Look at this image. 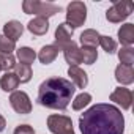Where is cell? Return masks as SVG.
<instances>
[{
	"instance_id": "1",
	"label": "cell",
	"mask_w": 134,
	"mask_h": 134,
	"mask_svg": "<svg viewBox=\"0 0 134 134\" xmlns=\"http://www.w3.org/2000/svg\"><path fill=\"white\" fill-rule=\"evenodd\" d=\"M82 134H123L125 118L118 107L112 104H95L79 118Z\"/></svg>"
},
{
	"instance_id": "2",
	"label": "cell",
	"mask_w": 134,
	"mask_h": 134,
	"mask_svg": "<svg viewBox=\"0 0 134 134\" xmlns=\"http://www.w3.org/2000/svg\"><path fill=\"white\" fill-rule=\"evenodd\" d=\"M76 87L71 81L63 77H49L38 88V103L47 109L63 110L68 107Z\"/></svg>"
},
{
	"instance_id": "3",
	"label": "cell",
	"mask_w": 134,
	"mask_h": 134,
	"mask_svg": "<svg viewBox=\"0 0 134 134\" xmlns=\"http://www.w3.org/2000/svg\"><path fill=\"white\" fill-rule=\"evenodd\" d=\"M22 10L25 14H36L38 18L47 19L60 11V7L54 3H46V2H38V0H25L22 3Z\"/></svg>"
},
{
	"instance_id": "4",
	"label": "cell",
	"mask_w": 134,
	"mask_h": 134,
	"mask_svg": "<svg viewBox=\"0 0 134 134\" xmlns=\"http://www.w3.org/2000/svg\"><path fill=\"white\" fill-rule=\"evenodd\" d=\"M87 19V7L84 2H71L66 8V25L70 29H77L84 25Z\"/></svg>"
},
{
	"instance_id": "5",
	"label": "cell",
	"mask_w": 134,
	"mask_h": 134,
	"mask_svg": "<svg viewBox=\"0 0 134 134\" xmlns=\"http://www.w3.org/2000/svg\"><path fill=\"white\" fill-rule=\"evenodd\" d=\"M134 10V3L131 2V0H120V2H115L107 11H106V18L109 22H121L125 21L128 16H131Z\"/></svg>"
},
{
	"instance_id": "6",
	"label": "cell",
	"mask_w": 134,
	"mask_h": 134,
	"mask_svg": "<svg viewBox=\"0 0 134 134\" xmlns=\"http://www.w3.org/2000/svg\"><path fill=\"white\" fill-rule=\"evenodd\" d=\"M47 128L52 134H74L71 118L65 115H49Z\"/></svg>"
},
{
	"instance_id": "7",
	"label": "cell",
	"mask_w": 134,
	"mask_h": 134,
	"mask_svg": "<svg viewBox=\"0 0 134 134\" xmlns=\"http://www.w3.org/2000/svg\"><path fill=\"white\" fill-rule=\"evenodd\" d=\"M10 104L21 115H25V114L32 112V103H30V98L25 92H21V90L13 92L11 96H10Z\"/></svg>"
},
{
	"instance_id": "8",
	"label": "cell",
	"mask_w": 134,
	"mask_h": 134,
	"mask_svg": "<svg viewBox=\"0 0 134 134\" xmlns=\"http://www.w3.org/2000/svg\"><path fill=\"white\" fill-rule=\"evenodd\" d=\"M110 101L117 103L118 106H121V109L128 110V109H131V104H132V92L125 87L115 88L110 95Z\"/></svg>"
},
{
	"instance_id": "9",
	"label": "cell",
	"mask_w": 134,
	"mask_h": 134,
	"mask_svg": "<svg viewBox=\"0 0 134 134\" xmlns=\"http://www.w3.org/2000/svg\"><path fill=\"white\" fill-rule=\"evenodd\" d=\"M73 29H70L66 24H60L55 30V46L58 47V51H62L68 43H71L73 40Z\"/></svg>"
},
{
	"instance_id": "10",
	"label": "cell",
	"mask_w": 134,
	"mask_h": 134,
	"mask_svg": "<svg viewBox=\"0 0 134 134\" xmlns=\"http://www.w3.org/2000/svg\"><path fill=\"white\" fill-rule=\"evenodd\" d=\"M62 51H63V55H65L66 63H70V66H77L79 63H82V58H81V49L77 47V44H76L74 41L68 43Z\"/></svg>"
},
{
	"instance_id": "11",
	"label": "cell",
	"mask_w": 134,
	"mask_h": 134,
	"mask_svg": "<svg viewBox=\"0 0 134 134\" xmlns=\"http://www.w3.org/2000/svg\"><path fill=\"white\" fill-rule=\"evenodd\" d=\"M68 76L71 77L73 85H76L77 88H85V87H87V84H88L87 73H85L84 70H81L79 66H70V70H68Z\"/></svg>"
},
{
	"instance_id": "12",
	"label": "cell",
	"mask_w": 134,
	"mask_h": 134,
	"mask_svg": "<svg viewBox=\"0 0 134 134\" xmlns=\"http://www.w3.org/2000/svg\"><path fill=\"white\" fill-rule=\"evenodd\" d=\"M22 32H24V27L19 21H10L3 25V36H7L8 40H11L14 43L21 38Z\"/></svg>"
},
{
	"instance_id": "13",
	"label": "cell",
	"mask_w": 134,
	"mask_h": 134,
	"mask_svg": "<svg viewBox=\"0 0 134 134\" xmlns=\"http://www.w3.org/2000/svg\"><path fill=\"white\" fill-rule=\"evenodd\" d=\"M115 79L123 84V85H129L134 82V70L132 66H125V65H118L115 68Z\"/></svg>"
},
{
	"instance_id": "14",
	"label": "cell",
	"mask_w": 134,
	"mask_h": 134,
	"mask_svg": "<svg viewBox=\"0 0 134 134\" xmlns=\"http://www.w3.org/2000/svg\"><path fill=\"white\" fill-rule=\"evenodd\" d=\"M118 40L123 47H131L134 43V24H125L118 30Z\"/></svg>"
},
{
	"instance_id": "15",
	"label": "cell",
	"mask_w": 134,
	"mask_h": 134,
	"mask_svg": "<svg viewBox=\"0 0 134 134\" xmlns=\"http://www.w3.org/2000/svg\"><path fill=\"white\" fill-rule=\"evenodd\" d=\"M58 55V47L55 44H47V46H43L40 54H38V58L43 65H49L52 63Z\"/></svg>"
},
{
	"instance_id": "16",
	"label": "cell",
	"mask_w": 134,
	"mask_h": 134,
	"mask_svg": "<svg viewBox=\"0 0 134 134\" xmlns=\"http://www.w3.org/2000/svg\"><path fill=\"white\" fill-rule=\"evenodd\" d=\"M27 29H29L33 35L41 36V35L47 33V30H49V22H47V19H43V18H35V19H32V21L29 22Z\"/></svg>"
},
{
	"instance_id": "17",
	"label": "cell",
	"mask_w": 134,
	"mask_h": 134,
	"mask_svg": "<svg viewBox=\"0 0 134 134\" xmlns=\"http://www.w3.org/2000/svg\"><path fill=\"white\" fill-rule=\"evenodd\" d=\"M18 85H19V79L14 73H5L0 79V87L3 92H16Z\"/></svg>"
},
{
	"instance_id": "18",
	"label": "cell",
	"mask_w": 134,
	"mask_h": 134,
	"mask_svg": "<svg viewBox=\"0 0 134 134\" xmlns=\"http://www.w3.org/2000/svg\"><path fill=\"white\" fill-rule=\"evenodd\" d=\"M81 44L87 46V47H96L99 44V33L93 29L84 30L81 35Z\"/></svg>"
},
{
	"instance_id": "19",
	"label": "cell",
	"mask_w": 134,
	"mask_h": 134,
	"mask_svg": "<svg viewBox=\"0 0 134 134\" xmlns=\"http://www.w3.org/2000/svg\"><path fill=\"white\" fill-rule=\"evenodd\" d=\"M14 70H16V76L19 79V84H27L30 79H32V68L29 65H24V63H16L14 66Z\"/></svg>"
},
{
	"instance_id": "20",
	"label": "cell",
	"mask_w": 134,
	"mask_h": 134,
	"mask_svg": "<svg viewBox=\"0 0 134 134\" xmlns=\"http://www.w3.org/2000/svg\"><path fill=\"white\" fill-rule=\"evenodd\" d=\"M18 58H19L21 63L30 66V65L35 62L36 54H35V51L30 49V47H21V49H18Z\"/></svg>"
},
{
	"instance_id": "21",
	"label": "cell",
	"mask_w": 134,
	"mask_h": 134,
	"mask_svg": "<svg viewBox=\"0 0 134 134\" xmlns=\"http://www.w3.org/2000/svg\"><path fill=\"white\" fill-rule=\"evenodd\" d=\"M81 58L84 63L87 65H93L98 58V52H96V47H87V46H82L81 49Z\"/></svg>"
},
{
	"instance_id": "22",
	"label": "cell",
	"mask_w": 134,
	"mask_h": 134,
	"mask_svg": "<svg viewBox=\"0 0 134 134\" xmlns=\"http://www.w3.org/2000/svg\"><path fill=\"white\" fill-rule=\"evenodd\" d=\"M118 58H120L121 65L132 66V63H134V49L132 47H121L118 51Z\"/></svg>"
},
{
	"instance_id": "23",
	"label": "cell",
	"mask_w": 134,
	"mask_h": 134,
	"mask_svg": "<svg viewBox=\"0 0 134 134\" xmlns=\"http://www.w3.org/2000/svg\"><path fill=\"white\" fill-rule=\"evenodd\" d=\"M14 66H16V60L11 54L0 52V70H5L7 73H10V70H13Z\"/></svg>"
},
{
	"instance_id": "24",
	"label": "cell",
	"mask_w": 134,
	"mask_h": 134,
	"mask_svg": "<svg viewBox=\"0 0 134 134\" xmlns=\"http://www.w3.org/2000/svg\"><path fill=\"white\" fill-rule=\"evenodd\" d=\"M90 101H92V95L90 93H81L73 101V109L74 110H82L87 104H90Z\"/></svg>"
},
{
	"instance_id": "25",
	"label": "cell",
	"mask_w": 134,
	"mask_h": 134,
	"mask_svg": "<svg viewBox=\"0 0 134 134\" xmlns=\"http://www.w3.org/2000/svg\"><path fill=\"white\" fill-rule=\"evenodd\" d=\"M99 46L107 52V54H114L117 51V43L110 38V36H103L99 35Z\"/></svg>"
},
{
	"instance_id": "26",
	"label": "cell",
	"mask_w": 134,
	"mask_h": 134,
	"mask_svg": "<svg viewBox=\"0 0 134 134\" xmlns=\"http://www.w3.org/2000/svg\"><path fill=\"white\" fill-rule=\"evenodd\" d=\"M16 49V43L8 40L7 36H0V52L2 54H11Z\"/></svg>"
},
{
	"instance_id": "27",
	"label": "cell",
	"mask_w": 134,
	"mask_h": 134,
	"mask_svg": "<svg viewBox=\"0 0 134 134\" xmlns=\"http://www.w3.org/2000/svg\"><path fill=\"white\" fill-rule=\"evenodd\" d=\"M13 134H35V129L32 126H29V125H19L14 129Z\"/></svg>"
},
{
	"instance_id": "28",
	"label": "cell",
	"mask_w": 134,
	"mask_h": 134,
	"mask_svg": "<svg viewBox=\"0 0 134 134\" xmlns=\"http://www.w3.org/2000/svg\"><path fill=\"white\" fill-rule=\"evenodd\" d=\"M5 126H7V121H5V118L2 115H0V132L5 131Z\"/></svg>"
}]
</instances>
